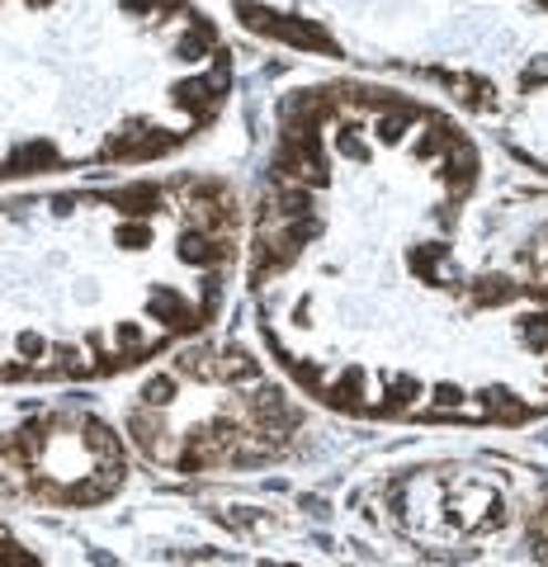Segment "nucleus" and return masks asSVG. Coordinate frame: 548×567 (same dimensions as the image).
<instances>
[{"label": "nucleus", "mask_w": 548, "mask_h": 567, "mask_svg": "<svg viewBox=\"0 0 548 567\" xmlns=\"http://www.w3.org/2000/svg\"><path fill=\"white\" fill-rule=\"evenodd\" d=\"M123 431L162 468L241 473L285 458L303 435V412L251 350L194 346L137 388Z\"/></svg>", "instance_id": "obj_4"}, {"label": "nucleus", "mask_w": 548, "mask_h": 567, "mask_svg": "<svg viewBox=\"0 0 548 567\" xmlns=\"http://www.w3.org/2000/svg\"><path fill=\"white\" fill-rule=\"evenodd\" d=\"M123 477L128 450L91 412H48L0 431V506H95Z\"/></svg>", "instance_id": "obj_5"}, {"label": "nucleus", "mask_w": 548, "mask_h": 567, "mask_svg": "<svg viewBox=\"0 0 548 567\" xmlns=\"http://www.w3.org/2000/svg\"><path fill=\"white\" fill-rule=\"evenodd\" d=\"M232 95L194 0H0V175L152 162Z\"/></svg>", "instance_id": "obj_2"}, {"label": "nucleus", "mask_w": 548, "mask_h": 567, "mask_svg": "<svg viewBox=\"0 0 548 567\" xmlns=\"http://www.w3.org/2000/svg\"><path fill=\"white\" fill-rule=\"evenodd\" d=\"M0 567H43V558H33L10 529H0Z\"/></svg>", "instance_id": "obj_8"}, {"label": "nucleus", "mask_w": 548, "mask_h": 567, "mask_svg": "<svg viewBox=\"0 0 548 567\" xmlns=\"http://www.w3.org/2000/svg\"><path fill=\"white\" fill-rule=\"evenodd\" d=\"M506 483L477 477L473 468H431L406 477L393 492V520L426 544L483 539L506 525Z\"/></svg>", "instance_id": "obj_6"}, {"label": "nucleus", "mask_w": 548, "mask_h": 567, "mask_svg": "<svg viewBox=\"0 0 548 567\" xmlns=\"http://www.w3.org/2000/svg\"><path fill=\"white\" fill-rule=\"evenodd\" d=\"M487 185L477 142L406 91L331 81L285 100L251 293L317 402L397 421L548 412V284L492 260Z\"/></svg>", "instance_id": "obj_1"}, {"label": "nucleus", "mask_w": 548, "mask_h": 567, "mask_svg": "<svg viewBox=\"0 0 548 567\" xmlns=\"http://www.w3.org/2000/svg\"><path fill=\"white\" fill-rule=\"evenodd\" d=\"M246 29L341 62L406 66L473 104L548 76V0H232Z\"/></svg>", "instance_id": "obj_3"}, {"label": "nucleus", "mask_w": 548, "mask_h": 567, "mask_svg": "<svg viewBox=\"0 0 548 567\" xmlns=\"http://www.w3.org/2000/svg\"><path fill=\"white\" fill-rule=\"evenodd\" d=\"M529 548H535V558L548 567V496H539V502L529 506Z\"/></svg>", "instance_id": "obj_7"}]
</instances>
